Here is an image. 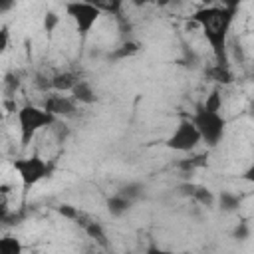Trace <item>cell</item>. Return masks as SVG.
Returning <instances> with one entry per match:
<instances>
[{
	"instance_id": "1",
	"label": "cell",
	"mask_w": 254,
	"mask_h": 254,
	"mask_svg": "<svg viewBox=\"0 0 254 254\" xmlns=\"http://www.w3.org/2000/svg\"><path fill=\"white\" fill-rule=\"evenodd\" d=\"M236 4H222V6H208L198 12H194L192 22L200 26L208 46L214 52L218 65H228V52H226V40L230 26L234 22Z\"/></svg>"
},
{
	"instance_id": "2",
	"label": "cell",
	"mask_w": 254,
	"mask_h": 254,
	"mask_svg": "<svg viewBox=\"0 0 254 254\" xmlns=\"http://www.w3.org/2000/svg\"><path fill=\"white\" fill-rule=\"evenodd\" d=\"M222 109H212L206 107L204 103L196 107V111L190 115V121L194 123V127L200 133L202 143H206L208 147H216L226 133V119L220 113Z\"/></svg>"
},
{
	"instance_id": "3",
	"label": "cell",
	"mask_w": 254,
	"mask_h": 254,
	"mask_svg": "<svg viewBox=\"0 0 254 254\" xmlns=\"http://www.w3.org/2000/svg\"><path fill=\"white\" fill-rule=\"evenodd\" d=\"M16 121H18V129H20V143H22V147H28L30 141L42 129L56 123V117L52 113H48L44 107L28 103L16 111Z\"/></svg>"
},
{
	"instance_id": "4",
	"label": "cell",
	"mask_w": 254,
	"mask_h": 254,
	"mask_svg": "<svg viewBox=\"0 0 254 254\" xmlns=\"http://www.w3.org/2000/svg\"><path fill=\"white\" fill-rule=\"evenodd\" d=\"M16 175L22 181L24 189L36 187L40 181H44L50 175V165L40 157V155H28V157H20L12 163Z\"/></svg>"
},
{
	"instance_id": "5",
	"label": "cell",
	"mask_w": 254,
	"mask_h": 254,
	"mask_svg": "<svg viewBox=\"0 0 254 254\" xmlns=\"http://www.w3.org/2000/svg\"><path fill=\"white\" fill-rule=\"evenodd\" d=\"M198 143H202V139H200L198 129L190 121V117L189 119H183L175 127V131L169 135V139L165 141L167 149L177 151V153H190V151H194L198 147Z\"/></svg>"
},
{
	"instance_id": "6",
	"label": "cell",
	"mask_w": 254,
	"mask_h": 254,
	"mask_svg": "<svg viewBox=\"0 0 254 254\" xmlns=\"http://www.w3.org/2000/svg\"><path fill=\"white\" fill-rule=\"evenodd\" d=\"M65 10L73 18L75 28L81 36H87L101 16V8L97 4H91V2H71L65 6Z\"/></svg>"
},
{
	"instance_id": "7",
	"label": "cell",
	"mask_w": 254,
	"mask_h": 254,
	"mask_svg": "<svg viewBox=\"0 0 254 254\" xmlns=\"http://www.w3.org/2000/svg\"><path fill=\"white\" fill-rule=\"evenodd\" d=\"M48 113H52L54 117L58 115H64V117H69L75 113L77 109V101L69 95H60V93H52L44 99V105H42Z\"/></svg>"
},
{
	"instance_id": "8",
	"label": "cell",
	"mask_w": 254,
	"mask_h": 254,
	"mask_svg": "<svg viewBox=\"0 0 254 254\" xmlns=\"http://www.w3.org/2000/svg\"><path fill=\"white\" fill-rule=\"evenodd\" d=\"M131 204H133V200H131L129 196H125L121 190L115 192V194H111V196L107 198V210H109V214L115 216V218L123 216V214L131 208Z\"/></svg>"
},
{
	"instance_id": "9",
	"label": "cell",
	"mask_w": 254,
	"mask_h": 254,
	"mask_svg": "<svg viewBox=\"0 0 254 254\" xmlns=\"http://www.w3.org/2000/svg\"><path fill=\"white\" fill-rule=\"evenodd\" d=\"M79 83V77L73 73V71H62V73H56L52 79H50V85L56 89V91H73V87Z\"/></svg>"
},
{
	"instance_id": "10",
	"label": "cell",
	"mask_w": 254,
	"mask_h": 254,
	"mask_svg": "<svg viewBox=\"0 0 254 254\" xmlns=\"http://www.w3.org/2000/svg\"><path fill=\"white\" fill-rule=\"evenodd\" d=\"M83 228H85V234H87L91 240H95L97 246H101V248H107V246H109L107 234H105L103 226H101L97 220H85V222H83Z\"/></svg>"
},
{
	"instance_id": "11",
	"label": "cell",
	"mask_w": 254,
	"mask_h": 254,
	"mask_svg": "<svg viewBox=\"0 0 254 254\" xmlns=\"http://www.w3.org/2000/svg\"><path fill=\"white\" fill-rule=\"evenodd\" d=\"M216 202H218V206H220L222 212H234V210H238V206L242 204V198H240L236 192L222 190V192L216 196Z\"/></svg>"
},
{
	"instance_id": "12",
	"label": "cell",
	"mask_w": 254,
	"mask_h": 254,
	"mask_svg": "<svg viewBox=\"0 0 254 254\" xmlns=\"http://www.w3.org/2000/svg\"><path fill=\"white\" fill-rule=\"evenodd\" d=\"M71 93H73L71 97H73L75 101H79V103H93V101H95V91H93L91 83L85 81V79H79V83L73 87Z\"/></svg>"
},
{
	"instance_id": "13",
	"label": "cell",
	"mask_w": 254,
	"mask_h": 254,
	"mask_svg": "<svg viewBox=\"0 0 254 254\" xmlns=\"http://www.w3.org/2000/svg\"><path fill=\"white\" fill-rule=\"evenodd\" d=\"M190 196L202 206H212L216 202V196L206 187H200V185H190Z\"/></svg>"
},
{
	"instance_id": "14",
	"label": "cell",
	"mask_w": 254,
	"mask_h": 254,
	"mask_svg": "<svg viewBox=\"0 0 254 254\" xmlns=\"http://www.w3.org/2000/svg\"><path fill=\"white\" fill-rule=\"evenodd\" d=\"M24 246L20 242V238L12 236V234H6L2 240H0V254H22Z\"/></svg>"
},
{
	"instance_id": "15",
	"label": "cell",
	"mask_w": 254,
	"mask_h": 254,
	"mask_svg": "<svg viewBox=\"0 0 254 254\" xmlns=\"http://www.w3.org/2000/svg\"><path fill=\"white\" fill-rule=\"evenodd\" d=\"M210 75H212V79H216L218 83H230L232 81V73H230V69H228V65H214L212 69H210Z\"/></svg>"
},
{
	"instance_id": "16",
	"label": "cell",
	"mask_w": 254,
	"mask_h": 254,
	"mask_svg": "<svg viewBox=\"0 0 254 254\" xmlns=\"http://www.w3.org/2000/svg\"><path fill=\"white\" fill-rule=\"evenodd\" d=\"M58 212H60L62 216H65V218H71V220L81 216V214H79L71 204H60V206H58Z\"/></svg>"
},
{
	"instance_id": "17",
	"label": "cell",
	"mask_w": 254,
	"mask_h": 254,
	"mask_svg": "<svg viewBox=\"0 0 254 254\" xmlns=\"http://www.w3.org/2000/svg\"><path fill=\"white\" fill-rule=\"evenodd\" d=\"M58 22H60V18H58L54 12H48L46 18H44V28H46V32H54V28L58 26Z\"/></svg>"
},
{
	"instance_id": "18",
	"label": "cell",
	"mask_w": 254,
	"mask_h": 254,
	"mask_svg": "<svg viewBox=\"0 0 254 254\" xmlns=\"http://www.w3.org/2000/svg\"><path fill=\"white\" fill-rule=\"evenodd\" d=\"M242 179L246 181V183H250V185H254V161L246 167V171L242 173Z\"/></svg>"
},
{
	"instance_id": "19",
	"label": "cell",
	"mask_w": 254,
	"mask_h": 254,
	"mask_svg": "<svg viewBox=\"0 0 254 254\" xmlns=\"http://www.w3.org/2000/svg\"><path fill=\"white\" fill-rule=\"evenodd\" d=\"M145 254H175V252L165 250V248H159V246H149V248L145 250Z\"/></svg>"
},
{
	"instance_id": "20",
	"label": "cell",
	"mask_w": 254,
	"mask_h": 254,
	"mask_svg": "<svg viewBox=\"0 0 254 254\" xmlns=\"http://www.w3.org/2000/svg\"><path fill=\"white\" fill-rule=\"evenodd\" d=\"M0 36H2V38H0V50L4 52V50H6V46H8V30H6V28H2Z\"/></svg>"
},
{
	"instance_id": "21",
	"label": "cell",
	"mask_w": 254,
	"mask_h": 254,
	"mask_svg": "<svg viewBox=\"0 0 254 254\" xmlns=\"http://www.w3.org/2000/svg\"><path fill=\"white\" fill-rule=\"evenodd\" d=\"M234 234H236V236H238V238H240V240H244V238H246V236H248V228H246V226H244V224H240V226H238V228H236V232H234Z\"/></svg>"
},
{
	"instance_id": "22",
	"label": "cell",
	"mask_w": 254,
	"mask_h": 254,
	"mask_svg": "<svg viewBox=\"0 0 254 254\" xmlns=\"http://www.w3.org/2000/svg\"><path fill=\"white\" fill-rule=\"evenodd\" d=\"M248 111H250V115L254 117V101H250V105H248Z\"/></svg>"
},
{
	"instance_id": "23",
	"label": "cell",
	"mask_w": 254,
	"mask_h": 254,
	"mask_svg": "<svg viewBox=\"0 0 254 254\" xmlns=\"http://www.w3.org/2000/svg\"><path fill=\"white\" fill-rule=\"evenodd\" d=\"M252 79H254V71H252Z\"/></svg>"
}]
</instances>
